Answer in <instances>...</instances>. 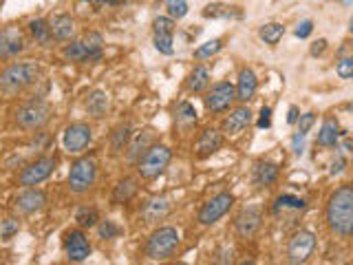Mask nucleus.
Returning <instances> with one entry per match:
<instances>
[{
  "label": "nucleus",
  "mask_w": 353,
  "mask_h": 265,
  "mask_svg": "<svg viewBox=\"0 0 353 265\" xmlns=\"http://www.w3.org/2000/svg\"><path fill=\"white\" fill-rule=\"evenodd\" d=\"M312 31H314V22H312V20H303V22H298V25H296L294 36H296V38H301V40H305V38L312 36Z\"/></svg>",
  "instance_id": "42"
},
{
  "label": "nucleus",
  "mask_w": 353,
  "mask_h": 265,
  "mask_svg": "<svg viewBox=\"0 0 353 265\" xmlns=\"http://www.w3.org/2000/svg\"><path fill=\"white\" fill-rule=\"evenodd\" d=\"M316 250V235L309 230H298L287 243V259L290 263H305Z\"/></svg>",
  "instance_id": "10"
},
{
  "label": "nucleus",
  "mask_w": 353,
  "mask_h": 265,
  "mask_svg": "<svg viewBox=\"0 0 353 265\" xmlns=\"http://www.w3.org/2000/svg\"><path fill=\"white\" fill-rule=\"evenodd\" d=\"M174 121L179 126H192L196 124V110L190 102H179L174 108Z\"/></svg>",
  "instance_id": "31"
},
{
  "label": "nucleus",
  "mask_w": 353,
  "mask_h": 265,
  "mask_svg": "<svg viewBox=\"0 0 353 265\" xmlns=\"http://www.w3.org/2000/svg\"><path fill=\"white\" fill-rule=\"evenodd\" d=\"M327 51V40L325 38H320L312 44V49H309V53L314 55V58H318V55H323Z\"/></svg>",
  "instance_id": "46"
},
{
  "label": "nucleus",
  "mask_w": 353,
  "mask_h": 265,
  "mask_svg": "<svg viewBox=\"0 0 353 265\" xmlns=\"http://www.w3.org/2000/svg\"><path fill=\"white\" fill-rule=\"evenodd\" d=\"M75 221H77V226L80 228H95L97 226V221H99V215H97V210L95 208H80L75 213Z\"/></svg>",
  "instance_id": "34"
},
{
  "label": "nucleus",
  "mask_w": 353,
  "mask_h": 265,
  "mask_svg": "<svg viewBox=\"0 0 353 265\" xmlns=\"http://www.w3.org/2000/svg\"><path fill=\"white\" fill-rule=\"evenodd\" d=\"M93 139V130L84 121H75V124L66 126L64 128V135H62V146L64 150L69 153H82L88 144Z\"/></svg>",
  "instance_id": "13"
},
{
  "label": "nucleus",
  "mask_w": 353,
  "mask_h": 265,
  "mask_svg": "<svg viewBox=\"0 0 353 265\" xmlns=\"http://www.w3.org/2000/svg\"><path fill=\"white\" fill-rule=\"evenodd\" d=\"M165 9H168V16L172 20H181L188 16V0H165Z\"/></svg>",
  "instance_id": "36"
},
{
  "label": "nucleus",
  "mask_w": 353,
  "mask_h": 265,
  "mask_svg": "<svg viewBox=\"0 0 353 265\" xmlns=\"http://www.w3.org/2000/svg\"><path fill=\"white\" fill-rule=\"evenodd\" d=\"M102 51H104L102 33L88 31L80 40H71L66 44L62 55H64V60H69V62H97V60H102Z\"/></svg>",
  "instance_id": "3"
},
{
  "label": "nucleus",
  "mask_w": 353,
  "mask_h": 265,
  "mask_svg": "<svg viewBox=\"0 0 353 265\" xmlns=\"http://www.w3.org/2000/svg\"><path fill=\"white\" fill-rule=\"evenodd\" d=\"M283 36H285V27L281 25V22H268V25H263L259 29V38L265 44H276Z\"/></svg>",
  "instance_id": "32"
},
{
  "label": "nucleus",
  "mask_w": 353,
  "mask_h": 265,
  "mask_svg": "<svg viewBox=\"0 0 353 265\" xmlns=\"http://www.w3.org/2000/svg\"><path fill=\"white\" fill-rule=\"evenodd\" d=\"M168 213H170V202L165 197H154L141 208V217L146 224H157V221H161Z\"/></svg>",
  "instance_id": "23"
},
{
  "label": "nucleus",
  "mask_w": 353,
  "mask_h": 265,
  "mask_svg": "<svg viewBox=\"0 0 353 265\" xmlns=\"http://www.w3.org/2000/svg\"><path fill=\"white\" fill-rule=\"evenodd\" d=\"M261 224H263L261 208H245V210H241L239 217L234 219V230H236L239 237L250 239L259 232Z\"/></svg>",
  "instance_id": "17"
},
{
  "label": "nucleus",
  "mask_w": 353,
  "mask_h": 265,
  "mask_svg": "<svg viewBox=\"0 0 353 265\" xmlns=\"http://www.w3.org/2000/svg\"><path fill=\"white\" fill-rule=\"evenodd\" d=\"M327 224L331 232L342 239L353 232V188L340 186L327 202Z\"/></svg>",
  "instance_id": "1"
},
{
  "label": "nucleus",
  "mask_w": 353,
  "mask_h": 265,
  "mask_svg": "<svg viewBox=\"0 0 353 265\" xmlns=\"http://www.w3.org/2000/svg\"><path fill=\"white\" fill-rule=\"evenodd\" d=\"M53 115L51 106L44 99H29V102L20 104L16 108V124L25 130H40L49 124V119Z\"/></svg>",
  "instance_id": "5"
},
{
  "label": "nucleus",
  "mask_w": 353,
  "mask_h": 265,
  "mask_svg": "<svg viewBox=\"0 0 353 265\" xmlns=\"http://www.w3.org/2000/svg\"><path fill=\"white\" fill-rule=\"evenodd\" d=\"M298 115H301V110H298V106H290V115H287V124H296Z\"/></svg>",
  "instance_id": "49"
},
{
  "label": "nucleus",
  "mask_w": 353,
  "mask_h": 265,
  "mask_svg": "<svg viewBox=\"0 0 353 265\" xmlns=\"http://www.w3.org/2000/svg\"><path fill=\"white\" fill-rule=\"evenodd\" d=\"M27 49V38L18 27H7L0 31V60L16 58Z\"/></svg>",
  "instance_id": "15"
},
{
  "label": "nucleus",
  "mask_w": 353,
  "mask_h": 265,
  "mask_svg": "<svg viewBox=\"0 0 353 265\" xmlns=\"http://www.w3.org/2000/svg\"><path fill=\"white\" fill-rule=\"evenodd\" d=\"M130 137H132V128H130V124H121L115 132H113V148L115 150H121L126 146V144L130 141Z\"/></svg>",
  "instance_id": "37"
},
{
  "label": "nucleus",
  "mask_w": 353,
  "mask_h": 265,
  "mask_svg": "<svg viewBox=\"0 0 353 265\" xmlns=\"http://www.w3.org/2000/svg\"><path fill=\"white\" fill-rule=\"evenodd\" d=\"M172 159V150L163 144H154L137 159V173L141 179H154L159 177Z\"/></svg>",
  "instance_id": "6"
},
{
  "label": "nucleus",
  "mask_w": 353,
  "mask_h": 265,
  "mask_svg": "<svg viewBox=\"0 0 353 265\" xmlns=\"http://www.w3.org/2000/svg\"><path fill=\"white\" fill-rule=\"evenodd\" d=\"M256 126L259 128H270L272 126V108L270 106H263L261 108L259 119H256Z\"/></svg>",
  "instance_id": "43"
},
{
  "label": "nucleus",
  "mask_w": 353,
  "mask_h": 265,
  "mask_svg": "<svg viewBox=\"0 0 353 265\" xmlns=\"http://www.w3.org/2000/svg\"><path fill=\"white\" fill-rule=\"evenodd\" d=\"M345 150H347V153L351 150V139H345Z\"/></svg>",
  "instance_id": "50"
},
{
  "label": "nucleus",
  "mask_w": 353,
  "mask_h": 265,
  "mask_svg": "<svg viewBox=\"0 0 353 265\" xmlns=\"http://www.w3.org/2000/svg\"><path fill=\"white\" fill-rule=\"evenodd\" d=\"M29 33L38 44H42V47H49V44H51V33H49V22L47 20H42V18L31 20L29 22Z\"/></svg>",
  "instance_id": "30"
},
{
  "label": "nucleus",
  "mask_w": 353,
  "mask_h": 265,
  "mask_svg": "<svg viewBox=\"0 0 353 265\" xmlns=\"http://www.w3.org/2000/svg\"><path fill=\"white\" fill-rule=\"evenodd\" d=\"M232 257H234V250H232V248H223V250H219V252H216L214 263H230Z\"/></svg>",
  "instance_id": "45"
},
{
  "label": "nucleus",
  "mask_w": 353,
  "mask_h": 265,
  "mask_svg": "<svg viewBox=\"0 0 353 265\" xmlns=\"http://www.w3.org/2000/svg\"><path fill=\"white\" fill-rule=\"evenodd\" d=\"M252 124V110H250V106H245V104H241L239 108H234L232 113L223 119V135H228V137H236V135H241L243 130H245L248 126Z\"/></svg>",
  "instance_id": "18"
},
{
  "label": "nucleus",
  "mask_w": 353,
  "mask_h": 265,
  "mask_svg": "<svg viewBox=\"0 0 353 265\" xmlns=\"http://www.w3.org/2000/svg\"><path fill=\"white\" fill-rule=\"evenodd\" d=\"M203 18H241V9L239 7H232L225 3H210L203 7L201 11Z\"/></svg>",
  "instance_id": "28"
},
{
  "label": "nucleus",
  "mask_w": 353,
  "mask_h": 265,
  "mask_svg": "<svg viewBox=\"0 0 353 265\" xmlns=\"http://www.w3.org/2000/svg\"><path fill=\"white\" fill-rule=\"evenodd\" d=\"M95 179H97V161H95V157H82V159H77L71 166L66 184H69L71 193L82 195L86 190H91Z\"/></svg>",
  "instance_id": "7"
},
{
  "label": "nucleus",
  "mask_w": 353,
  "mask_h": 265,
  "mask_svg": "<svg viewBox=\"0 0 353 265\" xmlns=\"http://www.w3.org/2000/svg\"><path fill=\"white\" fill-rule=\"evenodd\" d=\"M64 252L69 261L73 263H82L91 257V243H88V237L82 230H71L64 235Z\"/></svg>",
  "instance_id": "14"
},
{
  "label": "nucleus",
  "mask_w": 353,
  "mask_h": 265,
  "mask_svg": "<svg viewBox=\"0 0 353 265\" xmlns=\"http://www.w3.org/2000/svg\"><path fill=\"white\" fill-rule=\"evenodd\" d=\"M292 150L296 155H303L305 153V135H303V132H296V135L292 137Z\"/></svg>",
  "instance_id": "44"
},
{
  "label": "nucleus",
  "mask_w": 353,
  "mask_h": 265,
  "mask_svg": "<svg viewBox=\"0 0 353 265\" xmlns=\"http://www.w3.org/2000/svg\"><path fill=\"white\" fill-rule=\"evenodd\" d=\"M345 166H347V159L345 157H338L334 164H331V175H340L342 170H345Z\"/></svg>",
  "instance_id": "47"
},
{
  "label": "nucleus",
  "mask_w": 353,
  "mask_h": 265,
  "mask_svg": "<svg viewBox=\"0 0 353 265\" xmlns=\"http://www.w3.org/2000/svg\"><path fill=\"white\" fill-rule=\"evenodd\" d=\"M49 22V33H51V40H58V42H69L75 36V20L66 14H58L53 16Z\"/></svg>",
  "instance_id": "21"
},
{
  "label": "nucleus",
  "mask_w": 353,
  "mask_h": 265,
  "mask_svg": "<svg viewBox=\"0 0 353 265\" xmlns=\"http://www.w3.org/2000/svg\"><path fill=\"white\" fill-rule=\"evenodd\" d=\"M221 146H223V132L216 128H205L196 139V157L208 159L210 155H214Z\"/></svg>",
  "instance_id": "20"
},
{
  "label": "nucleus",
  "mask_w": 353,
  "mask_h": 265,
  "mask_svg": "<svg viewBox=\"0 0 353 265\" xmlns=\"http://www.w3.org/2000/svg\"><path fill=\"white\" fill-rule=\"evenodd\" d=\"M234 206V195L232 193H219L210 202L203 204V208L199 210V224L201 226H212L221 217H225L230 213V208Z\"/></svg>",
  "instance_id": "9"
},
{
  "label": "nucleus",
  "mask_w": 353,
  "mask_h": 265,
  "mask_svg": "<svg viewBox=\"0 0 353 265\" xmlns=\"http://www.w3.org/2000/svg\"><path fill=\"white\" fill-rule=\"evenodd\" d=\"M256 88H259L256 73H254L250 66H243V69L239 71V80H236V86H234L236 102L248 104L250 99H254V95H256Z\"/></svg>",
  "instance_id": "19"
},
{
  "label": "nucleus",
  "mask_w": 353,
  "mask_h": 265,
  "mask_svg": "<svg viewBox=\"0 0 353 265\" xmlns=\"http://www.w3.org/2000/svg\"><path fill=\"white\" fill-rule=\"evenodd\" d=\"M55 164H58V159L51 157V155H47V157H38L36 161H31L22 168V173L18 175V184L25 188H31V186L47 181L55 170Z\"/></svg>",
  "instance_id": "8"
},
{
  "label": "nucleus",
  "mask_w": 353,
  "mask_h": 265,
  "mask_svg": "<svg viewBox=\"0 0 353 265\" xmlns=\"http://www.w3.org/2000/svg\"><path fill=\"white\" fill-rule=\"evenodd\" d=\"M137 193V181L126 177V179L117 181L115 190H113V204H128Z\"/></svg>",
  "instance_id": "29"
},
{
  "label": "nucleus",
  "mask_w": 353,
  "mask_h": 265,
  "mask_svg": "<svg viewBox=\"0 0 353 265\" xmlns=\"http://www.w3.org/2000/svg\"><path fill=\"white\" fill-rule=\"evenodd\" d=\"M86 3H91L95 7H113V5H119L121 0H86Z\"/></svg>",
  "instance_id": "48"
},
{
  "label": "nucleus",
  "mask_w": 353,
  "mask_h": 265,
  "mask_svg": "<svg viewBox=\"0 0 353 265\" xmlns=\"http://www.w3.org/2000/svg\"><path fill=\"white\" fill-rule=\"evenodd\" d=\"M303 208H305V199H298L294 195H281L274 202V213H281V210H303Z\"/></svg>",
  "instance_id": "33"
},
{
  "label": "nucleus",
  "mask_w": 353,
  "mask_h": 265,
  "mask_svg": "<svg viewBox=\"0 0 353 265\" xmlns=\"http://www.w3.org/2000/svg\"><path fill=\"white\" fill-rule=\"evenodd\" d=\"M150 144H152V132H150V130H143L141 135L130 137V146H128L126 159H128V161H137V159L141 157V155L150 148Z\"/></svg>",
  "instance_id": "26"
},
{
  "label": "nucleus",
  "mask_w": 353,
  "mask_h": 265,
  "mask_svg": "<svg viewBox=\"0 0 353 265\" xmlns=\"http://www.w3.org/2000/svg\"><path fill=\"white\" fill-rule=\"evenodd\" d=\"M97 235L99 239H117L119 237V228L115 226V221H102V224H97Z\"/></svg>",
  "instance_id": "38"
},
{
  "label": "nucleus",
  "mask_w": 353,
  "mask_h": 265,
  "mask_svg": "<svg viewBox=\"0 0 353 265\" xmlns=\"http://www.w3.org/2000/svg\"><path fill=\"white\" fill-rule=\"evenodd\" d=\"M208 84H210V71L205 69V66H194V69L190 71V75H188V82H185V86H188V91L190 93H201V91H205L208 88Z\"/></svg>",
  "instance_id": "27"
},
{
  "label": "nucleus",
  "mask_w": 353,
  "mask_h": 265,
  "mask_svg": "<svg viewBox=\"0 0 353 265\" xmlns=\"http://www.w3.org/2000/svg\"><path fill=\"white\" fill-rule=\"evenodd\" d=\"M338 141H340V124H338V119L327 117L323 121V126H320V130H318L316 144H318V146L331 148V146H336Z\"/></svg>",
  "instance_id": "24"
},
{
  "label": "nucleus",
  "mask_w": 353,
  "mask_h": 265,
  "mask_svg": "<svg viewBox=\"0 0 353 265\" xmlns=\"http://www.w3.org/2000/svg\"><path fill=\"white\" fill-rule=\"evenodd\" d=\"M18 232H20L18 219H5L3 224H0V239L3 241H9L14 235H18Z\"/></svg>",
  "instance_id": "39"
},
{
  "label": "nucleus",
  "mask_w": 353,
  "mask_h": 265,
  "mask_svg": "<svg viewBox=\"0 0 353 265\" xmlns=\"http://www.w3.org/2000/svg\"><path fill=\"white\" fill-rule=\"evenodd\" d=\"M40 77H42V66L38 62H33V60L14 62L0 73V91L20 93L36 82H40Z\"/></svg>",
  "instance_id": "2"
},
{
  "label": "nucleus",
  "mask_w": 353,
  "mask_h": 265,
  "mask_svg": "<svg viewBox=\"0 0 353 265\" xmlns=\"http://www.w3.org/2000/svg\"><path fill=\"white\" fill-rule=\"evenodd\" d=\"M316 124V113H303V115H298V119H296V126H298V132H303V135H307L309 132V128H312Z\"/></svg>",
  "instance_id": "41"
},
{
  "label": "nucleus",
  "mask_w": 353,
  "mask_h": 265,
  "mask_svg": "<svg viewBox=\"0 0 353 265\" xmlns=\"http://www.w3.org/2000/svg\"><path fill=\"white\" fill-rule=\"evenodd\" d=\"M223 49V40L221 38H214V40H208L205 44H201L196 51H194V58L196 60H205V58H212L214 53H219Z\"/></svg>",
  "instance_id": "35"
},
{
  "label": "nucleus",
  "mask_w": 353,
  "mask_h": 265,
  "mask_svg": "<svg viewBox=\"0 0 353 265\" xmlns=\"http://www.w3.org/2000/svg\"><path fill=\"white\" fill-rule=\"evenodd\" d=\"M336 73L342 77V80H351V75H353V58H351V55H347V58L338 60V64H336Z\"/></svg>",
  "instance_id": "40"
},
{
  "label": "nucleus",
  "mask_w": 353,
  "mask_h": 265,
  "mask_svg": "<svg viewBox=\"0 0 353 265\" xmlns=\"http://www.w3.org/2000/svg\"><path fill=\"white\" fill-rule=\"evenodd\" d=\"M176 248H179V232L170 226H163L148 237L143 250H146V257L150 261H165L176 252Z\"/></svg>",
  "instance_id": "4"
},
{
  "label": "nucleus",
  "mask_w": 353,
  "mask_h": 265,
  "mask_svg": "<svg viewBox=\"0 0 353 265\" xmlns=\"http://www.w3.org/2000/svg\"><path fill=\"white\" fill-rule=\"evenodd\" d=\"M152 40L154 47L163 55L174 53V20L170 16H159L152 22Z\"/></svg>",
  "instance_id": "12"
},
{
  "label": "nucleus",
  "mask_w": 353,
  "mask_h": 265,
  "mask_svg": "<svg viewBox=\"0 0 353 265\" xmlns=\"http://www.w3.org/2000/svg\"><path fill=\"white\" fill-rule=\"evenodd\" d=\"M44 204H47V195H44L42 190H38L36 186L25 188V190H22L14 199V208H16V213H20V215H33V213H38V210L44 208Z\"/></svg>",
  "instance_id": "16"
},
{
  "label": "nucleus",
  "mask_w": 353,
  "mask_h": 265,
  "mask_svg": "<svg viewBox=\"0 0 353 265\" xmlns=\"http://www.w3.org/2000/svg\"><path fill=\"white\" fill-rule=\"evenodd\" d=\"M203 99H205V108L210 110V113H223V110H228L232 104L236 102L234 84H230V82H216L205 93Z\"/></svg>",
  "instance_id": "11"
},
{
  "label": "nucleus",
  "mask_w": 353,
  "mask_h": 265,
  "mask_svg": "<svg viewBox=\"0 0 353 265\" xmlns=\"http://www.w3.org/2000/svg\"><path fill=\"white\" fill-rule=\"evenodd\" d=\"M86 110H88V115L99 119V117H104L106 115V110H108V95L104 91H91L86 95V102H84Z\"/></svg>",
  "instance_id": "25"
},
{
  "label": "nucleus",
  "mask_w": 353,
  "mask_h": 265,
  "mask_svg": "<svg viewBox=\"0 0 353 265\" xmlns=\"http://www.w3.org/2000/svg\"><path fill=\"white\" fill-rule=\"evenodd\" d=\"M279 179V166L272 161H256L252 168V181L256 188H270Z\"/></svg>",
  "instance_id": "22"
}]
</instances>
